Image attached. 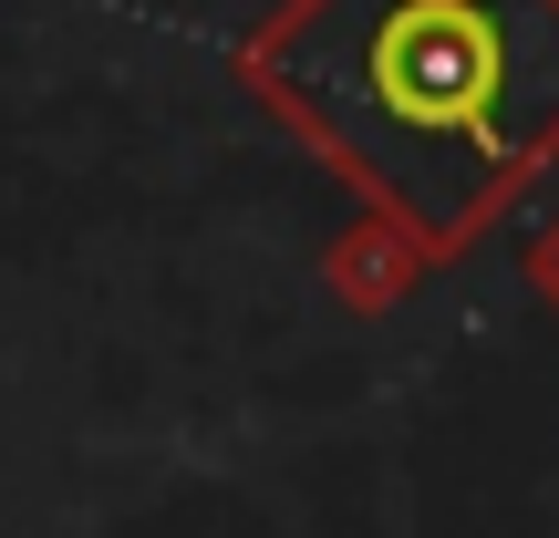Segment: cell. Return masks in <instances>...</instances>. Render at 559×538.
Masks as SVG:
<instances>
[{"mask_svg": "<svg viewBox=\"0 0 559 538\" xmlns=\"http://www.w3.org/2000/svg\"><path fill=\"white\" fill-rule=\"evenodd\" d=\"M239 94L415 260H456L559 166V0H270Z\"/></svg>", "mask_w": 559, "mask_h": 538, "instance_id": "1", "label": "cell"}, {"mask_svg": "<svg viewBox=\"0 0 559 538\" xmlns=\"http://www.w3.org/2000/svg\"><path fill=\"white\" fill-rule=\"evenodd\" d=\"M539 279H549V290H559V228H549V239H539Z\"/></svg>", "mask_w": 559, "mask_h": 538, "instance_id": "2", "label": "cell"}]
</instances>
